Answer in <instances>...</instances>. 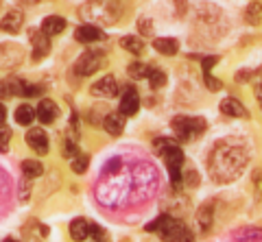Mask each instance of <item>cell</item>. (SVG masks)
Returning a JSON list of instances; mask_svg holds the SVG:
<instances>
[{"label": "cell", "mask_w": 262, "mask_h": 242, "mask_svg": "<svg viewBox=\"0 0 262 242\" xmlns=\"http://www.w3.org/2000/svg\"><path fill=\"white\" fill-rule=\"evenodd\" d=\"M247 161H249V155L243 144L225 140V142H219L216 147L212 149L210 159H208V168H210L212 179L216 183H229L243 173Z\"/></svg>", "instance_id": "obj_1"}, {"label": "cell", "mask_w": 262, "mask_h": 242, "mask_svg": "<svg viewBox=\"0 0 262 242\" xmlns=\"http://www.w3.org/2000/svg\"><path fill=\"white\" fill-rule=\"evenodd\" d=\"M170 127H173V131L179 140L184 142H190L194 138H199V135L206 131V120L203 118H188V116H175L173 123H170Z\"/></svg>", "instance_id": "obj_2"}, {"label": "cell", "mask_w": 262, "mask_h": 242, "mask_svg": "<svg viewBox=\"0 0 262 242\" xmlns=\"http://www.w3.org/2000/svg\"><path fill=\"white\" fill-rule=\"evenodd\" d=\"M81 13H83L85 20H96L101 24H112V22H116L118 7L114 3H88V5L81 7Z\"/></svg>", "instance_id": "obj_3"}, {"label": "cell", "mask_w": 262, "mask_h": 242, "mask_svg": "<svg viewBox=\"0 0 262 242\" xmlns=\"http://www.w3.org/2000/svg\"><path fill=\"white\" fill-rule=\"evenodd\" d=\"M105 63V53L103 51H85L75 63V75L77 77H88L94 75V72Z\"/></svg>", "instance_id": "obj_4"}, {"label": "cell", "mask_w": 262, "mask_h": 242, "mask_svg": "<svg viewBox=\"0 0 262 242\" xmlns=\"http://www.w3.org/2000/svg\"><path fill=\"white\" fill-rule=\"evenodd\" d=\"M120 116H134L140 109V96H138L134 85H125L122 87V96H120Z\"/></svg>", "instance_id": "obj_5"}, {"label": "cell", "mask_w": 262, "mask_h": 242, "mask_svg": "<svg viewBox=\"0 0 262 242\" xmlns=\"http://www.w3.org/2000/svg\"><path fill=\"white\" fill-rule=\"evenodd\" d=\"M120 87L116 85V79L114 77H103V79H98L96 83L90 87V92H92V96H98V99H112V96H116L118 94Z\"/></svg>", "instance_id": "obj_6"}, {"label": "cell", "mask_w": 262, "mask_h": 242, "mask_svg": "<svg viewBox=\"0 0 262 242\" xmlns=\"http://www.w3.org/2000/svg\"><path fill=\"white\" fill-rule=\"evenodd\" d=\"M27 144L37 153V155H46L48 153V135L44 129H29V133H27Z\"/></svg>", "instance_id": "obj_7"}, {"label": "cell", "mask_w": 262, "mask_h": 242, "mask_svg": "<svg viewBox=\"0 0 262 242\" xmlns=\"http://www.w3.org/2000/svg\"><path fill=\"white\" fill-rule=\"evenodd\" d=\"M162 157L164 161H166L168 166V173L173 171H182V164H184V153L179 147H175V144H168V147L162 149Z\"/></svg>", "instance_id": "obj_8"}, {"label": "cell", "mask_w": 262, "mask_h": 242, "mask_svg": "<svg viewBox=\"0 0 262 242\" xmlns=\"http://www.w3.org/2000/svg\"><path fill=\"white\" fill-rule=\"evenodd\" d=\"M75 39L81 44H92V42L103 39V31L98 27H94V24H81V27L75 31Z\"/></svg>", "instance_id": "obj_9"}, {"label": "cell", "mask_w": 262, "mask_h": 242, "mask_svg": "<svg viewBox=\"0 0 262 242\" xmlns=\"http://www.w3.org/2000/svg\"><path fill=\"white\" fill-rule=\"evenodd\" d=\"M35 116H37L39 120H42L44 125H51V123H55V120H57V116H59V107H57V103L44 99L42 103L37 105Z\"/></svg>", "instance_id": "obj_10"}, {"label": "cell", "mask_w": 262, "mask_h": 242, "mask_svg": "<svg viewBox=\"0 0 262 242\" xmlns=\"http://www.w3.org/2000/svg\"><path fill=\"white\" fill-rule=\"evenodd\" d=\"M221 111H223L225 116H232V118H247L249 116V111L245 109V105L238 99H232V96H227V99L221 101Z\"/></svg>", "instance_id": "obj_11"}, {"label": "cell", "mask_w": 262, "mask_h": 242, "mask_svg": "<svg viewBox=\"0 0 262 242\" xmlns=\"http://www.w3.org/2000/svg\"><path fill=\"white\" fill-rule=\"evenodd\" d=\"M31 42L35 46V51H33V59L39 61L44 59L48 51H51V44H48V37L42 33V31H31Z\"/></svg>", "instance_id": "obj_12"}, {"label": "cell", "mask_w": 262, "mask_h": 242, "mask_svg": "<svg viewBox=\"0 0 262 242\" xmlns=\"http://www.w3.org/2000/svg\"><path fill=\"white\" fill-rule=\"evenodd\" d=\"M63 29H66V20L61 15H48V18L42 22V33L46 37L59 35V33H63Z\"/></svg>", "instance_id": "obj_13"}, {"label": "cell", "mask_w": 262, "mask_h": 242, "mask_svg": "<svg viewBox=\"0 0 262 242\" xmlns=\"http://www.w3.org/2000/svg\"><path fill=\"white\" fill-rule=\"evenodd\" d=\"M153 48L162 55H166V57H173V55H177L179 51V42L173 37H158L153 39Z\"/></svg>", "instance_id": "obj_14"}, {"label": "cell", "mask_w": 262, "mask_h": 242, "mask_svg": "<svg viewBox=\"0 0 262 242\" xmlns=\"http://www.w3.org/2000/svg\"><path fill=\"white\" fill-rule=\"evenodd\" d=\"M22 22H24V15L20 11H9L0 20V29L7 31V33H15V31L22 27Z\"/></svg>", "instance_id": "obj_15"}, {"label": "cell", "mask_w": 262, "mask_h": 242, "mask_svg": "<svg viewBox=\"0 0 262 242\" xmlns=\"http://www.w3.org/2000/svg\"><path fill=\"white\" fill-rule=\"evenodd\" d=\"M103 127H105V131L112 133V135H120L122 133V129H125V120H122L120 114H107L103 120Z\"/></svg>", "instance_id": "obj_16"}, {"label": "cell", "mask_w": 262, "mask_h": 242, "mask_svg": "<svg viewBox=\"0 0 262 242\" xmlns=\"http://www.w3.org/2000/svg\"><path fill=\"white\" fill-rule=\"evenodd\" d=\"M245 22L258 27L262 22V3H249L247 9H245Z\"/></svg>", "instance_id": "obj_17"}, {"label": "cell", "mask_w": 262, "mask_h": 242, "mask_svg": "<svg viewBox=\"0 0 262 242\" xmlns=\"http://www.w3.org/2000/svg\"><path fill=\"white\" fill-rule=\"evenodd\" d=\"M120 46L125 48V51L134 53V55H140V53L144 51V42H142V37H138V35H127V37H122V39H120Z\"/></svg>", "instance_id": "obj_18"}, {"label": "cell", "mask_w": 262, "mask_h": 242, "mask_svg": "<svg viewBox=\"0 0 262 242\" xmlns=\"http://www.w3.org/2000/svg\"><path fill=\"white\" fill-rule=\"evenodd\" d=\"M70 236H72V240H77V242H81V240H85L88 238V221L85 219H75L70 223Z\"/></svg>", "instance_id": "obj_19"}, {"label": "cell", "mask_w": 262, "mask_h": 242, "mask_svg": "<svg viewBox=\"0 0 262 242\" xmlns=\"http://www.w3.org/2000/svg\"><path fill=\"white\" fill-rule=\"evenodd\" d=\"M15 120H18V125L29 127L33 120H35V109H33L31 105H20V107L15 109Z\"/></svg>", "instance_id": "obj_20"}, {"label": "cell", "mask_w": 262, "mask_h": 242, "mask_svg": "<svg viewBox=\"0 0 262 242\" xmlns=\"http://www.w3.org/2000/svg\"><path fill=\"white\" fill-rule=\"evenodd\" d=\"M22 173L27 179H35V177H39L44 173V166L35 159H27V161H22Z\"/></svg>", "instance_id": "obj_21"}, {"label": "cell", "mask_w": 262, "mask_h": 242, "mask_svg": "<svg viewBox=\"0 0 262 242\" xmlns=\"http://www.w3.org/2000/svg\"><path fill=\"white\" fill-rule=\"evenodd\" d=\"M149 70H151V66H144V63H140V61H134V63H131V66L127 68L129 77L134 79V81L146 79V77H149Z\"/></svg>", "instance_id": "obj_22"}, {"label": "cell", "mask_w": 262, "mask_h": 242, "mask_svg": "<svg viewBox=\"0 0 262 242\" xmlns=\"http://www.w3.org/2000/svg\"><path fill=\"white\" fill-rule=\"evenodd\" d=\"M146 79H149L151 87H155V90L166 85V75H164V70H160V68H151L149 70V77H146Z\"/></svg>", "instance_id": "obj_23"}, {"label": "cell", "mask_w": 262, "mask_h": 242, "mask_svg": "<svg viewBox=\"0 0 262 242\" xmlns=\"http://www.w3.org/2000/svg\"><path fill=\"white\" fill-rule=\"evenodd\" d=\"M196 219H199V225H201L203 231L210 229V223H212V205H210V203L203 205V207L199 209V216H196Z\"/></svg>", "instance_id": "obj_24"}, {"label": "cell", "mask_w": 262, "mask_h": 242, "mask_svg": "<svg viewBox=\"0 0 262 242\" xmlns=\"http://www.w3.org/2000/svg\"><path fill=\"white\" fill-rule=\"evenodd\" d=\"M70 164H72V171L75 173H85V168L90 164V157L85 155V153H79L75 159H70Z\"/></svg>", "instance_id": "obj_25"}, {"label": "cell", "mask_w": 262, "mask_h": 242, "mask_svg": "<svg viewBox=\"0 0 262 242\" xmlns=\"http://www.w3.org/2000/svg\"><path fill=\"white\" fill-rule=\"evenodd\" d=\"M9 142H11V129L7 125H0V153L9 151Z\"/></svg>", "instance_id": "obj_26"}, {"label": "cell", "mask_w": 262, "mask_h": 242, "mask_svg": "<svg viewBox=\"0 0 262 242\" xmlns=\"http://www.w3.org/2000/svg\"><path fill=\"white\" fill-rule=\"evenodd\" d=\"M203 81H206V85H208L210 92H219L221 87H223V83H221L219 79H214L212 75H203Z\"/></svg>", "instance_id": "obj_27"}, {"label": "cell", "mask_w": 262, "mask_h": 242, "mask_svg": "<svg viewBox=\"0 0 262 242\" xmlns=\"http://www.w3.org/2000/svg\"><path fill=\"white\" fill-rule=\"evenodd\" d=\"M170 242H194V236L190 233V229H188V227H184V229L179 231L177 236H175L173 240H170Z\"/></svg>", "instance_id": "obj_28"}, {"label": "cell", "mask_w": 262, "mask_h": 242, "mask_svg": "<svg viewBox=\"0 0 262 242\" xmlns=\"http://www.w3.org/2000/svg\"><path fill=\"white\" fill-rule=\"evenodd\" d=\"M216 61H219V57H214V55H212V57H203V59H201V68H203V75H210V70L216 66Z\"/></svg>", "instance_id": "obj_29"}, {"label": "cell", "mask_w": 262, "mask_h": 242, "mask_svg": "<svg viewBox=\"0 0 262 242\" xmlns=\"http://www.w3.org/2000/svg\"><path fill=\"white\" fill-rule=\"evenodd\" d=\"M138 31H140L142 35H151V31H153V24H151V20H140L138 22Z\"/></svg>", "instance_id": "obj_30"}, {"label": "cell", "mask_w": 262, "mask_h": 242, "mask_svg": "<svg viewBox=\"0 0 262 242\" xmlns=\"http://www.w3.org/2000/svg\"><path fill=\"white\" fill-rule=\"evenodd\" d=\"M186 183H188V185H196V183H199L196 171H188V173H186Z\"/></svg>", "instance_id": "obj_31"}, {"label": "cell", "mask_w": 262, "mask_h": 242, "mask_svg": "<svg viewBox=\"0 0 262 242\" xmlns=\"http://www.w3.org/2000/svg\"><path fill=\"white\" fill-rule=\"evenodd\" d=\"M5 120H7V109H5V105L0 103V125H5Z\"/></svg>", "instance_id": "obj_32"}, {"label": "cell", "mask_w": 262, "mask_h": 242, "mask_svg": "<svg viewBox=\"0 0 262 242\" xmlns=\"http://www.w3.org/2000/svg\"><path fill=\"white\" fill-rule=\"evenodd\" d=\"M256 94H258V99H260V101H262V83H260V85H258V87H256Z\"/></svg>", "instance_id": "obj_33"}, {"label": "cell", "mask_w": 262, "mask_h": 242, "mask_svg": "<svg viewBox=\"0 0 262 242\" xmlns=\"http://www.w3.org/2000/svg\"><path fill=\"white\" fill-rule=\"evenodd\" d=\"M5 242H15V240H13V238H7V240H5Z\"/></svg>", "instance_id": "obj_34"}, {"label": "cell", "mask_w": 262, "mask_h": 242, "mask_svg": "<svg viewBox=\"0 0 262 242\" xmlns=\"http://www.w3.org/2000/svg\"><path fill=\"white\" fill-rule=\"evenodd\" d=\"M90 242H105V240H90Z\"/></svg>", "instance_id": "obj_35"}]
</instances>
